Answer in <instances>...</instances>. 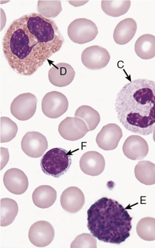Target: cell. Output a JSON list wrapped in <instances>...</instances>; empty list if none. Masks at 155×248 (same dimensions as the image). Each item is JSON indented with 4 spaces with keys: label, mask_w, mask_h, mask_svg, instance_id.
Returning a JSON list of instances; mask_svg holds the SVG:
<instances>
[{
    "label": "cell",
    "mask_w": 155,
    "mask_h": 248,
    "mask_svg": "<svg viewBox=\"0 0 155 248\" xmlns=\"http://www.w3.org/2000/svg\"><path fill=\"white\" fill-rule=\"evenodd\" d=\"M21 148L28 156L41 157L48 149L47 138L41 133L30 131L26 133L22 139Z\"/></svg>",
    "instance_id": "10"
},
{
    "label": "cell",
    "mask_w": 155,
    "mask_h": 248,
    "mask_svg": "<svg viewBox=\"0 0 155 248\" xmlns=\"http://www.w3.org/2000/svg\"><path fill=\"white\" fill-rule=\"evenodd\" d=\"M115 109L127 130L148 136L155 130V82L137 79L127 83L115 98Z\"/></svg>",
    "instance_id": "2"
},
{
    "label": "cell",
    "mask_w": 155,
    "mask_h": 248,
    "mask_svg": "<svg viewBox=\"0 0 155 248\" xmlns=\"http://www.w3.org/2000/svg\"><path fill=\"white\" fill-rule=\"evenodd\" d=\"M56 190L50 186H41L37 187L32 194L34 205L42 209L52 207L56 200Z\"/></svg>",
    "instance_id": "19"
},
{
    "label": "cell",
    "mask_w": 155,
    "mask_h": 248,
    "mask_svg": "<svg viewBox=\"0 0 155 248\" xmlns=\"http://www.w3.org/2000/svg\"><path fill=\"white\" fill-rule=\"evenodd\" d=\"M135 51L140 58L149 60L155 57V36L147 34L137 39L135 45Z\"/></svg>",
    "instance_id": "20"
},
{
    "label": "cell",
    "mask_w": 155,
    "mask_h": 248,
    "mask_svg": "<svg viewBox=\"0 0 155 248\" xmlns=\"http://www.w3.org/2000/svg\"><path fill=\"white\" fill-rule=\"evenodd\" d=\"M71 153L62 148H53L43 155L41 166L44 174L59 178L66 174L71 164Z\"/></svg>",
    "instance_id": "4"
},
{
    "label": "cell",
    "mask_w": 155,
    "mask_h": 248,
    "mask_svg": "<svg viewBox=\"0 0 155 248\" xmlns=\"http://www.w3.org/2000/svg\"><path fill=\"white\" fill-rule=\"evenodd\" d=\"M110 60L111 56L108 50L99 46L87 47L82 54L83 64L87 69L93 71L104 69Z\"/></svg>",
    "instance_id": "8"
},
{
    "label": "cell",
    "mask_w": 155,
    "mask_h": 248,
    "mask_svg": "<svg viewBox=\"0 0 155 248\" xmlns=\"http://www.w3.org/2000/svg\"><path fill=\"white\" fill-rule=\"evenodd\" d=\"M3 183L6 189L15 195L23 194L29 186L28 177L23 171L17 168L6 171L3 176Z\"/></svg>",
    "instance_id": "13"
},
{
    "label": "cell",
    "mask_w": 155,
    "mask_h": 248,
    "mask_svg": "<svg viewBox=\"0 0 155 248\" xmlns=\"http://www.w3.org/2000/svg\"><path fill=\"white\" fill-rule=\"evenodd\" d=\"M38 11L45 18H54L62 12V3L60 1H39Z\"/></svg>",
    "instance_id": "26"
},
{
    "label": "cell",
    "mask_w": 155,
    "mask_h": 248,
    "mask_svg": "<svg viewBox=\"0 0 155 248\" xmlns=\"http://www.w3.org/2000/svg\"><path fill=\"white\" fill-rule=\"evenodd\" d=\"M87 227L102 242L120 245L129 238L132 217L125 208L112 199L103 197L89 207Z\"/></svg>",
    "instance_id": "3"
},
{
    "label": "cell",
    "mask_w": 155,
    "mask_h": 248,
    "mask_svg": "<svg viewBox=\"0 0 155 248\" xmlns=\"http://www.w3.org/2000/svg\"><path fill=\"white\" fill-rule=\"evenodd\" d=\"M130 1H102L101 8L104 13L111 17H119L129 10Z\"/></svg>",
    "instance_id": "24"
},
{
    "label": "cell",
    "mask_w": 155,
    "mask_h": 248,
    "mask_svg": "<svg viewBox=\"0 0 155 248\" xmlns=\"http://www.w3.org/2000/svg\"><path fill=\"white\" fill-rule=\"evenodd\" d=\"M93 234L84 233L76 237L70 245L71 248H96L97 240Z\"/></svg>",
    "instance_id": "28"
},
{
    "label": "cell",
    "mask_w": 155,
    "mask_h": 248,
    "mask_svg": "<svg viewBox=\"0 0 155 248\" xmlns=\"http://www.w3.org/2000/svg\"><path fill=\"white\" fill-rule=\"evenodd\" d=\"M137 30L136 21L132 18H126L119 22L113 31V40L119 45H126L135 36Z\"/></svg>",
    "instance_id": "18"
},
{
    "label": "cell",
    "mask_w": 155,
    "mask_h": 248,
    "mask_svg": "<svg viewBox=\"0 0 155 248\" xmlns=\"http://www.w3.org/2000/svg\"><path fill=\"white\" fill-rule=\"evenodd\" d=\"M123 137L121 127L115 124L103 126L97 137L98 146L104 151H113L117 148Z\"/></svg>",
    "instance_id": "12"
},
{
    "label": "cell",
    "mask_w": 155,
    "mask_h": 248,
    "mask_svg": "<svg viewBox=\"0 0 155 248\" xmlns=\"http://www.w3.org/2000/svg\"><path fill=\"white\" fill-rule=\"evenodd\" d=\"M1 227L10 225L18 214V205L14 200L4 198L1 199Z\"/></svg>",
    "instance_id": "22"
},
{
    "label": "cell",
    "mask_w": 155,
    "mask_h": 248,
    "mask_svg": "<svg viewBox=\"0 0 155 248\" xmlns=\"http://www.w3.org/2000/svg\"><path fill=\"white\" fill-rule=\"evenodd\" d=\"M10 159V155L7 148H1V170L8 164Z\"/></svg>",
    "instance_id": "29"
},
{
    "label": "cell",
    "mask_w": 155,
    "mask_h": 248,
    "mask_svg": "<svg viewBox=\"0 0 155 248\" xmlns=\"http://www.w3.org/2000/svg\"><path fill=\"white\" fill-rule=\"evenodd\" d=\"M75 74V70L69 63H58L49 70V79L54 86L64 87L73 82Z\"/></svg>",
    "instance_id": "17"
},
{
    "label": "cell",
    "mask_w": 155,
    "mask_h": 248,
    "mask_svg": "<svg viewBox=\"0 0 155 248\" xmlns=\"http://www.w3.org/2000/svg\"><path fill=\"white\" fill-rule=\"evenodd\" d=\"M137 232L141 240L153 241L155 240V218L145 217L137 223Z\"/></svg>",
    "instance_id": "25"
},
{
    "label": "cell",
    "mask_w": 155,
    "mask_h": 248,
    "mask_svg": "<svg viewBox=\"0 0 155 248\" xmlns=\"http://www.w3.org/2000/svg\"><path fill=\"white\" fill-rule=\"evenodd\" d=\"M135 177L146 186L155 184V164L148 161H139L135 168Z\"/></svg>",
    "instance_id": "21"
},
{
    "label": "cell",
    "mask_w": 155,
    "mask_h": 248,
    "mask_svg": "<svg viewBox=\"0 0 155 248\" xmlns=\"http://www.w3.org/2000/svg\"><path fill=\"white\" fill-rule=\"evenodd\" d=\"M154 141L155 142V130L154 131Z\"/></svg>",
    "instance_id": "32"
},
{
    "label": "cell",
    "mask_w": 155,
    "mask_h": 248,
    "mask_svg": "<svg viewBox=\"0 0 155 248\" xmlns=\"http://www.w3.org/2000/svg\"><path fill=\"white\" fill-rule=\"evenodd\" d=\"M122 149L124 155L132 161L143 159L149 151L147 142L139 135H132L127 138Z\"/></svg>",
    "instance_id": "14"
},
{
    "label": "cell",
    "mask_w": 155,
    "mask_h": 248,
    "mask_svg": "<svg viewBox=\"0 0 155 248\" xmlns=\"http://www.w3.org/2000/svg\"><path fill=\"white\" fill-rule=\"evenodd\" d=\"M6 21L5 15H4L3 9H1V31L3 30L5 26Z\"/></svg>",
    "instance_id": "31"
},
{
    "label": "cell",
    "mask_w": 155,
    "mask_h": 248,
    "mask_svg": "<svg viewBox=\"0 0 155 248\" xmlns=\"http://www.w3.org/2000/svg\"><path fill=\"white\" fill-rule=\"evenodd\" d=\"M38 101L32 93L21 94L13 100L10 107L11 113L17 120H29L36 113Z\"/></svg>",
    "instance_id": "6"
},
{
    "label": "cell",
    "mask_w": 155,
    "mask_h": 248,
    "mask_svg": "<svg viewBox=\"0 0 155 248\" xmlns=\"http://www.w3.org/2000/svg\"><path fill=\"white\" fill-rule=\"evenodd\" d=\"M64 43V37L53 20L33 13L13 22L2 45L12 70L21 76H30L58 52Z\"/></svg>",
    "instance_id": "1"
},
{
    "label": "cell",
    "mask_w": 155,
    "mask_h": 248,
    "mask_svg": "<svg viewBox=\"0 0 155 248\" xmlns=\"http://www.w3.org/2000/svg\"><path fill=\"white\" fill-rule=\"evenodd\" d=\"M88 1H69V3L75 7H78L84 5L85 4L88 3Z\"/></svg>",
    "instance_id": "30"
},
{
    "label": "cell",
    "mask_w": 155,
    "mask_h": 248,
    "mask_svg": "<svg viewBox=\"0 0 155 248\" xmlns=\"http://www.w3.org/2000/svg\"><path fill=\"white\" fill-rule=\"evenodd\" d=\"M97 26L86 18L76 19L68 28V35L72 42L79 45L89 43L97 37Z\"/></svg>",
    "instance_id": "5"
},
{
    "label": "cell",
    "mask_w": 155,
    "mask_h": 248,
    "mask_svg": "<svg viewBox=\"0 0 155 248\" xmlns=\"http://www.w3.org/2000/svg\"><path fill=\"white\" fill-rule=\"evenodd\" d=\"M89 131L86 123L78 117H67L58 126L61 137L68 141H75L82 139Z\"/></svg>",
    "instance_id": "9"
},
{
    "label": "cell",
    "mask_w": 155,
    "mask_h": 248,
    "mask_svg": "<svg viewBox=\"0 0 155 248\" xmlns=\"http://www.w3.org/2000/svg\"><path fill=\"white\" fill-rule=\"evenodd\" d=\"M18 128L16 124L8 117L1 118V131H0V141L1 143L8 142L13 139L17 135Z\"/></svg>",
    "instance_id": "27"
},
{
    "label": "cell",
    "mask_w": 155,
    "mask_h": 248,
    "mask_svg": "<svg viewBox=\"0 0 155 248\" xmlns=\"http://www.w3.org/2000/svg\"><path fill=\"white\" fill-rule=\"evenodd\" d=\"M69 101L66 96L59 92L52 91L43 96L42 100L43 113L48 118L56 119L66 113Z\"/></svg>",
    "instance_id": "7"
},
{
    "label": "cell",
    "mask_w": 155,
    "mask_h": 248,
    "mask_svg": "<svg viewBox=\"0 0 155 248\" xmlns=\"http://www.w3.org/2000/svg\"><path fill=\"white\" fill-rule=\"evenodd\" d=\"M85 197L82 191L76 186H70L63 191L60 197V204L65 211L76 214L82 209Z\"/></svg>",
    "instance_id": "15"
},
{
    "label": "cell",
    "mask_w": 155,
    "mask_h": 248,
    "mask_svg": "<svg viewBox=\"0 0 155 248\" xmlns=\"http://www.w3.org/2000/svg\"><path fill=\"white\" fill-rule=\"evenodd\" d=\"M106 162L102 155L97 151L85 153L80 160L81 170L85 174L98 176L104 170Z\"/></svg>",
    "instance_id": "16"
},
{
    "label": "cell",
    "mask_w": 155,
    "mask_h": 248,
    "mask_svg": "<svg viewBox=\"0 0 155 248\" xmlns=\"http://www.w3.org/2000/svg\"><path fill=\"white\" fill-rule=\"evenodd\" d=\"M55 231L53 226L47 221H39L30 227L29 239L35 247H46L54 240Z\"/></svg>",
    "instance_id": "11"
},
{
    "label": "cell",
    "mask_w": 155,
    "mask_h": 248,
    "mask_svg": "<svg viewBox=\"0 0 155 248\" xmlns=\"http://www.w3.org/2000/svg\"><path fill=\"white\" fill-rule=\"evenodd\" d=\"M75 117L84 120L88 126L89 131L95 130L101 121L99 113L88 105H83L78 108L75 112Z\"/></svg>",
    "instance_id": "23"
}]
</instances>
